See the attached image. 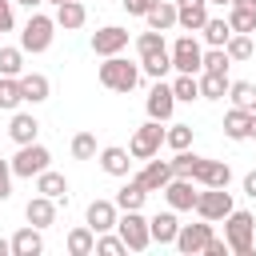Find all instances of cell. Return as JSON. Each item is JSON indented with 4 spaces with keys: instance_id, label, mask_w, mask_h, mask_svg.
Masks as SVG:
<instances>
[{
    "instance_id": "6da1fadb",
    "label": "cell",
    "mask_w": 256,
    "mask_h": 256,
    "mask_svg": "<svg viewBox=\"0 0 256 256\" xmlns=\"http://www.w3.org/2000/svg\"><path fill=\"white\" fill-rule=\"evenodd\" d=\"M256 216L252 212H240V208H232L228 216H224V240H228V248L236 252V256H252L256 252Z\"/></svg>"
},
{
    "instance_id": "7a4b0ae2",
    "label": "cell",
    "mask_w": 256,
    "mask_h": 256,
    "mask_svg": "<svg viewBox=\"0 0 256 256\" xmlns=\"http://www.w3.org/2000/svg\"><path fill=\"white\" fill-rule=\"evenodd\" d=\"M100 84L112 88V92H132V88L140 84V64H128L120 52H116V56H104V64H100Z\"/></svg>"
},
{
    "instance_id": "3957f363",
    "label": "cell",
    "mask_w": 256,
    "mask_h": 256,
    "mask_svg": "<svg viewBox=\"0 0 256 256\" xmlns=\"http://www.w3.org/2000/svg\"><path fill=\"white\" fill-rule=\"evenodd\" d=\"M52 36H56V16H44V12H32L24 32H20V48L24 52H48L52 48Z\"/></svg>"
},
{
    "instance_id": "277c9868",
    "label": "cell",
    "mask_w": 256,
    "mask_h": 256,
    "mask_svg": "<svg viewBox=\"0 0 256 256\" xmlns=\"http://www.w3.org/2000/svg\"><path fill=\"white\" fill-rule=\"evenodd\" d=\"M160 144H164V128H160V120H148V124H140L132 132L128 152H132V160H152L160 152Z\"/></svg>"
},
{
    "instance_id": "5b68a950",
    "label": "cell",
    "mask_w": 256,
    "mask_h": 256,
    "mask_svg": "<svg viewBox=\"0 0 256 256\" xmlns=\"http://www.w3.org/2000/svg\"><path fill=\"white\" fill-rule=\"evenodd\" d=\"M116 232L124 236L128 252H144V248L152 244V228H148V220L140 216V208H136V212H124V216L116 220Z\"/></svg>"
},
{
    "instance_id": "8992f818",
    "label": "cell",
    "mask_w": 256,
    "mask_h": 256,
    "mask_svg": "<svg viewBox=\"0 0 256 256\" xmlns=\"http://www.w3.org/2000/svg\"><path fill=\"white\" fill-rule=\"evenodd\" d=\"M48 160H52V152H48L44 144H36V140H32V144H20V152L12 156V172L32 180V176H40V172L48 168Z\"/></svg>"
},
{
    "instance_id": "52a82bcc",
    "label": "cell",
    "mask_w": 256,
    "mask_h": 256,
    "mask_svg": "<svg viewBox=\"0 0 256 256\" xmlns=\"http://www.w3.org/2000/svg\"><path fill=\"white\" fill-rule=\"evenodd\" d=\"M168 52H172V68H176V72L200 76V68H204V48L196 44V36H180Z\"/></svg>"
},
{
    "instance_id": "ba28073f",
    "label": "cell",
    "mask_w": 256,
    "mask_h": 256,
    "mask_svg": "<svg viewBox=\"0 0 256 256\" xmlns=\"http://www.w3.org/2000/svg\"><path fill=\"white\" fill-rule=\"evenodd\" d=\"M196 212H200V220H224L228 212H232V192L228 188H204L200 196H196Z\"/></svg>"
},
{
    "instance_id": "9c48e42d",
    "label": "cell",
    "mask_w": 256,
    "mask_h": 256,
    "mask_svg": "<svg viewBox=\"0 0 256 256\" xmlns=\"http://www.w3.org/2000/svg\"><path fill=\"white\" fill-rule=\"evenodd\" d=\"M228 180H232V168L224 164V160H196V168H192V184H200V188H228Z\"/></svg>"
},
{
    "instance_id": "30bf717a",
    "label": "cell",
    "mask_w": 256,
    "mask_h": 256,
    "mask_svg": "<svg viewBox=\"0 0 256 256\" xmlns=\"http://www.w3.org/2000/svg\"><path fill=\"white\" fill-rule=\"evenodd\" d=\"M144 108H148V120H172V108H176V92H172V84H164V80H156L152 84V92H148V100H144Z\"/></svg>"
},
{
    "instance_id": "8fae6325",
    "label": "cell",
    "mask_w": 256,
    "mask_h": 256,
    "mask_svg": "<svg viewBox=\"0 0 256 256\" xmlns=\"http://www.w3.org/2000/svg\"><path fill=\"white\" fill-rule=\"evenodd\" d=\"M196 188H192V176H172L164 184V200L176 208V212H196Z\"/></svg>"
},
{
    "instance_id": "7c38bea8",
    "label": "cell",
    "mask_w": 256,
    "mask_h": 256,
    "mask_svg": "<svg viewBox=\"0 0 256 256\" xmlns=\"http://www.w3.org/2000/svg\"><path fill=\"white\" fill-rule=\"evenodd\" d=\"M208 240H212V220H204V224H180V232H176V248H180L184 256L204 252Z\"/></svg>"
},
{
    "instance_id": "4fadbf2b",
    "label": "cell",
    "mask_w": 256,
    "mask_h": 256,
    "mask_svg": "<svg viewBox=\"0 0 256 256\" xmlns=\"http://www.w3.org/2000/svg\"><path fill=\"white\" fill-rule=\"evenodd\" d=\"M84 220H88V228L100 236V232H112V228H116L120 208H116V200H92L88 212H84Z\"/></svg>"
},
{
    "instance_id": "5bb4252c",
    "label": "cell",
    "mask_w": 256,
    "mask_h": 256,
    "mask_svg": "<svg viewBox=\"0 0 256 256\" xmlns=\"http://www.w3.org/2000/svg\"><path fill=\"white\" fill-rule=\"evenodd\" d=\"M124 48H128V28H120V24H108V28H100L92 36V52L96 56H116Z\"/></svg>"
},
{
    "instance_id": "9a60e30c",
    "label": "cell",
    "mask_w": 256,
    "mask_h": 256,
    "mask_svg": "<svg viewBox=\"0 0 256 256\" xmlns=\"http://www.w3.org/2000/svg\"><path fill=\"white\" fill-rule=\"evenodd\" d=\"M176 24L184 32H200L208 24V0H176Z\"/></svg>"
},
{
    "instance_id": "2e32d148",
    "label": "cell",
    "mask_w": 256,
    "mask_h": 256,
    "mask_svg": "<svg viewBox=\"0 0 256 256\" xmlns=\"http://www.w3.org/2000/svg\"><path fill=\"white\" fill-rule=\"evenodd\" d=\"M24 220H28V224H36V228H52V224H56V200H52V196H44V192H40V196H32V200L24 204Z\"/></svg>"
},
{
    "instance_id": "e0dca14e",
    "label": "cell",
    "mask_w": 256,
    "mask_h": 256,
    "mask_svg": "<svg viewBox=\"0 0 256 256\" xmlns=\"http://www.w3.org/2000/svg\"><path fill=\"white\" fill-rule=\"evenodd\" d=\"M136 180H140L148 192H164V184L172 180V160H148V164L136 172Z\"/></svg>"
},
{
    "instance_id": "ac0fdd59",
    "label": "cell",
    "mask_w": 256,
    "mask_h": 256,
    "mask_svg": "<svg viewBox=\"0 0 256 256\" xmlns=\"http://www.w3.org/2000/svg\"><path fill=\"white\" fill-rule=\"evenodd\" d=\"M100 168H104L108 176H128V168H132V152L108 144V148H100Z\"/></svg>"
},
{
    "instance_id": "d6986e66",
    "label": "cell",
    "mask_w": 256,
    "mask_h": 256,
    "mask_svg": "<svg viewBox=\"0 0 256 256\" xmlns=\"http://www.w3.org/2000/svg\"><path fill=\"white\" fill-rule=\"evenodd\" d=\"M148 228H152V240H156V244H176V232H180L176 208H172V212H156V216L148 220Z\"/></svg>"
},
{
    "instance_id": "ffe728a7",
    "label": "cell",
    "mask_w": 256,
    "mask_h": 256,
    "mask_svg": "<svg viewBox=\"0 0 256 256\" xmlns=\"http://www.w3.org/2000/svg\"><path fill=\"white\" fill-rule=\"evenodd\" d=\"M40 252H44V236L36 224H28L12 236V256H40Z\"/></svg>"
},
{
    "instance_id": "44dd1931",
    "label": "cell",
    "mask_w": 256,
    "mask_h": 256,
    "mask_svg": "<svg viewBox=\"0 0 256 256\" xmlns=\"http://www.w3.org/2000/svg\"><path fill=\"white\" fill-rule=\"evenodd\" d=\"M84 20H88V12H84L80 0H64V4H56V28L76 32V28H84Z\"/></svg>"
},
{
    "instance_id": "7402d4cb",
    "label": "cell",
    "mask_w": 256,
    "mask_h": 256,
    "mask_svg": "<svg viewBox=\"0 0 256 256\" xmlns=\"http://www.w3.org/2000/svg\"><path fill=\"white\" fill-rule=\"evenodd\" d=\"M20 92H24L28 104H44L48 92H52V84H48L44 72H24V76H20Z\"/></svg>"
},
{
    "instance_id": "603a6c76",
    "label": "cell",
    "mask_w": 256,
    "mask_h": 256,
    "mask_svg": "<svg viewBox=\"0 0 256 256\" xmlns=\"http://www.w3.org/2000/svg\"><path fill=\"white\" fill-rule=\"evenodd\" d=\"M248 124H252V112L248 108H228L224 112V136L228 140H248Z\"/></svg>"
},
{
    "instance_id": "cb8c5ba5",
    "label": "cell",
    "mask_w": 256,
    "mask_h": 256,
    "mask_svg": "<svg viewBox=\"0 0 256 256\" xmlns=\"http://www.w3.org/2000/svg\"><path fill=\"white\" fill-rule=\"evenodd\" d=\"M36 132H40V120H36L32 112H16V116H12V124H8V136H12L16 144H32V140H36Z\"/></svg>"
},
{
    "instance_id": "d4e9b609",
    "label": "cell",
    "mask_w": 256,
    "mask_h": 256,
    "mask_svg": "<svg viewBox=\"0 0 256 256\" xmlns=\"http://www.w3.org/2000/svg\"><path fill=\"white\" fill-rule=\"evenodd\" d=\"M144 196H148V188L132 176V180L116 192V208H120V212H136V208H144Z\"/></svg>"
},
{
    "instance_id": "484cf974",
    "label": "cell",
    "mask_w": 256,
    "mask_h": 256,
    "mask_svg": "<svg viewBox=\"0 0 256 256\" xmlns=\"http://www.w3.org/2000/svg\"><path fill=\"white\" fill-rule=\"evenodd\" d=\"M228 72H200V96L204 100H224L228 96Z\"/></svg>"
},
{
    "instance_id": "4316f807",
    "label": "cell",
    "mask_w": 256,
    "mask_h": 256,
    "mask_svg": "<svg viewBox=\"0 0 256 256\" xmlns=\"http://www.w3.org/2000/svg\"><path fill=\"white\" fill-rule=\"evenodd\" d=\"M36 192H44V196H52V200H68V180H64L60 172L44 168V172L36 176Z\"/></svg>"
},
{
    "instance_id": "83f0119b",
    "label": "cell",
    "mask_w": 256,
    "mask_h": 256,
    "mask_svg": "<svg viewBox=\"0 0 256 256\" xmlns=\"http://www.w3.org/2000/svg\"><path fill=\"white\" fill-rule=\"evenodd\" d=\"M148 28H156V32H168V28H176V0H160L148 16Z\"/></svg>"
},
{
    "instance_id": "f1b7e54d",
    "label": "cell",
    "mask_w": 256,
    "mask_h": 256,
    "mask_svg": "<svg viewBox=\"0 0 256 256\" xmlns=\"http://www.w3.org/2000/svg\"><path fill=\"white\" fill-rule=\"evenodd\" d=\"M168 68H172V52H168V48H160V52H152V56H140V72H148L152 80H164Z\"/></svg>"
},
{
    "instance_id": "f546056e",
    "label": "cell",
    "mask_w": 256,
    "mask_h": 256,
    "mask_svg": "<svg viewBox=\"0 0 256 256\" xmlns=\"http://www.w3.org/2000/svg\"><path fill=\"white\" fill-rule=\"evenodd\" d=\"M68 252L72 256H92L96 252V232L84 224V228H72L68 232Z\"/></svg>"
},
{
    "instance_id": "4dcf8cb0",
    "label": "cell",
    "mask_w": 256,
    "mask_h": 256,
    "mask_svg": "<svg viewBox=\"0 0 256 256\" xmlns=\"http://www.w3.org/2000/svg\"><path fill=\"white\" fill-rule=\"evenodd\" d=\"M228 96H232L236 108L256 112V84H252V80H232V84H228Z\"/></svg>"
},
{
    "instance_id": "1f68e13d",
    "label": "cell",
    "mask_w": 256,
    "mask_h": 256,
    "mask_svg": "<svg viewBox=\"0 0 256 256\" xmlns=\"http://www.w3.org/2000/svg\"><path fill=\"white\" fill-rule=\"evenodd\" d=\"M228 24H232V32H256V8L228 4Z\"/></svg>"
},
{
    "instance_id": "d6a6232c",
    "label": "cell",
    "mask_w": 256,
    "mask_h": 256,
    "mask_svg": "<svg viewBox=\"0 0 256 256\" xmlns=\"http://www.w3.org/2000/svg\"><path fill=\"white\" fill-rule=\"evenodd\" d=\"M24 104V92H20V76H0V108H20Z\"/></svg>"
},
{
    "instance_id": "836d02e7",
    "label": "cell",
    "mask_w": 256,
    "mask_h": 256,
    "mask_svg": "<svg viewBox=\"0 0 256 256\" xmlns=\"http://www.w3.org/2000/svg\"><path fill=\"white\" fill-rule=\"evenodd\" d=\"M172 92H176V100H200V76H192V72H180L176 80H172Z\"/></svg>"
},
{
    "instance_id": "e575fe53",
    "label": "cell",
    "mask_w": 256,
    "mask_h": 256,
    "mask_svg": "<svg viewBox=\"0 0 256 256\" xmlns=\"http://www.w3.org/2000/svg\"><path fill=\"white\" fill-rule=\"evenodd\" d=\"M200 32H204V40H208L212 48H224V44H228V36H232V24H228V20H212V16H208V24H204Z\"/></svg>"
},
{
    "instance_id": "d590c367",
    "label": "cell",
    "mask_w": 256,
    "mask_h": 256,
    "mask_svg": "<svg viewBox=\"0 0 256 256\" xmlns=\"http://www.w3.org/2000/svg\"><path fill=\"white\" fill-rule=\"evenodd\" d=\"M0 76H24V48H0Z\"/></svg>"
},
{
    "instance_id": "8d00e7d4",
    "label": "cell",
    "mask_w": 256,
    "mask_h": 256,
    "mask_svg": "<svg viewBox=\"0 0 256 256\" xmlns=\"http://www.w3.org/2000/svg\"><path fill=\"white\" fill-rule=\"evenodd\" d=\"M224 52H228V60H248L252 56V36L248 32H232L228 44H224Z\"/></svg>"
},
{
    "instance_id": "74e56055",
    "label": "cell",
    "mask_w": 256,
    "mask_h": 256,
    "mask_svg": "<svg viewBox=\"0 0 256 256\" xmlns=\"http://www.w3.org/2000/svg\"><path fill=\"white\" fill-rule=\"evenodd\" d=\"M160 48H168V44H164V32L148 28V32L136 36V52H140V56H152V52H160Z\"/></svg>"
},
{
    "instance_id": "f35d334b",
    "label": "cell",
    "mask_w": 256,
    "mask_h": 256,
    "mask_svg": "<svg viewBox=\"0 0 256 256\" xmlns=\"http://www.w3.org/2000/svg\"><path fill=\"white\" fill-rule=\"evenodd\" d=\"M164 144H168L172 152L188 148V144H192V124H172V128L164 132Z\"/></svg>"
},
{
    "instance_id": "ab89813d",
    "label": "cell",
    "mask_w": 256,
    "mask_h": 256,
    "mask_svg": "<svg viewBox=\"0 0 256 256\" xmlns=\"http://www.w3.org/2000/svg\"><path fill=\"white\" fill-rule=\"evenodd\" d=\"M72 156L76 160H92L96 156V136L92 132H76L72 136Z\"/></svg>"
},
{
    "instance_id": "60d3db41",
    "label": "cell",
    "mask_w": 256,
    "mask_h": 256,
    "mask_svg": "<svg viewBox=\"0 0 256 256\" xmlns=\"http://www.w3.org/2000/svg\"><path fill=\"white\" fill-rule=\"evenodd\" d=\"M96 252H100V256H120V252H128V244H124V236L100 232V236H96Z\"/></svg>"
},
{
    "instance_id": "b9f144b4",
    "label": "cell",
    "mask_w": 256,
    "mask_h": 256,
    "mask_svg": "<svg viewBox=\"0 0 256 256\" xmlns=\"http://www.w3.org/2000/svg\"><path fill=\"white\" fill-rule=\"evenodd\" d=\"M228 64H232V60H228V52H224V48H208V52H204V68H200V72H228Z\"/></svg>"
},
{
    "instance_id": "7bdbcfd3",
    "label": "cell",
    "mask_w": 256,
    "mask_h": 256,
    "mask_svg": "<svg viewBox=\"0 0 256 256\" xmlns=\"http://www.w3.org/2000/svg\"><path fill=\"white\" fill-rule=\"evenodd\" d=\"M196 160H200V156H192L188 148H180V152L172 156V176H192V168H196Z\"/></svg>"
},
{
    "instance_id": "ee69618b",
    "label": "cell",
    "mask_w": 256,
    "mask_h": 256,
    "mask_svg": "<svg viewBox=\"0 0 256 256\" xmlns=\"http://www.w3.org/2000/svg\"><path fill=\"white\" fill-rule=\"evenodd\" d=\"M12 160H0V200H8L12 196Z\"/></svg>"
},
{
    "instance_id": "f6af8a7d",
    "label": "cell",
    "mask_w": 256,
    "mask_h": 256,
    "mask_svg": "<svg viewBox=\"0 0 256 256\" xmlns=\"http://www.w3.org/2000/svg\"><path fill=\"white\" fill-rule=\"evenodd\" d=\"M160 0H124V8H128V16H148L152 8H156Z\"/></svg>"
},
{
    "instance_id": "bcb514c9",
    "label": "cell",
    "mask_w": 256,
    "mask_h": 256,
    "mask_svg": "<svg viewBox=\"0 0 256 256\" xmlns=\"http://www.w3.org/2000/svg\"><path fill=\"white\" fill-rule=\"evenodd\" d=\"M16 16H12V0H0V32H12Z\"/></svg>"
},
{
    "instance_id": "7dc6e473",
    "label": "cell",
    "mask_w": 256,
    "mask_h": 256,
    "mask_svg": "<svg viewBox=\"0 0 256 256\" xmlns=\"http://www.w3.org/2000/svg\"><path fill=\"white\" fill-rule=\"evenodd\" d=\"M204 252H208V256H224V252H232V248H228V240H220V236H212Z\"/></svg>"
},
{
    "instance_id": "c3c4849f",
    "label": "cell",
    "mask_w": 256,
    "mask_h": 256,
    "mask_svg": "<svg viewBox=\"0 0 256 256\" xmlns=\"http://www.w3.org/2000/svg\"><path fill=\"white\" fill-rule=\"evenodd\" d=\"M244 192L256 200V172H248V176H244Z\"/></svg>"
},
{
    "instance_id": "681fc988",
    "label": "cell",
    "mask_w": 256,
    "mask_h": 256,
    "mask_svg": "<svg viewBox=\"0 0 256 256\" xmlns=\"http://www.w3.org/2000/svg\"><path fill=\"white\" fill-rule=\"evenodd\" d=\"M0 256H12V240H4V236H0Z\"/></svg>"
},
{
    "instance_id": "f907efd6",
    "label": "cell",
    "mask_w": 256,
    "mask_h": 256,
    "mask_svg": "<svg viewBox=\"0 0 256 256\" xmlns=\"http://www.w3.org/2000/svg\"><path fill=\"white\" fill-rule=\"evenodd\" d=\"M16 4H24V8H28V12H36V8H40V4H44V0H16Z\"/></svg>"
},
{
    "instance_id": "816d5d0a",
    "label": "cell",
    "mask_w": 256,
    "mask_h": 256,
    "mask_svg": "<svg viewBox=\"0 0 256 256\" xmlns=\"http://www.w3.org/2000/svg\"><path fill=\"white\" fill-rule=\"evenodd\" d=\"M248 140H256V112H252V124H248Z\"/></svg>"
},
{
    "instance_id": "f5cc1de1",
    "label": "cell",
    "mask_w": 256,
    "mask_h": 256,
    "mask_svg": "<svg viewBox=\"0 0 256 256\" xmlns=\"http://www.w3.org/2000/svg\"><path fill=\"white\" fill-rule=\"evenodd\" d=\"M232 4H244V8H256V0H232Z\"/></svg>"
},
{
    "instance_id": "db71d44e",
    "label": "cell",
    "mask_w": 256,
    "mask_h": 256,
    "mask_svg": "<svg viewBox=\"0 0 256 256\" xmlns=\"http://www.w3.org/2000/svg\"><path fill=\"white\" fill-rule=\"evenodd\" d=\"M208 4H232V0H208Z\"/></svg>"
},
{
    "instance_id": "11a10c76",
    "label": "cell",
    "mask_w": 256,
    "mask_h": 256,
    "mask_svg": "<svg viewBox=\"0 0 256 256\" xmlns=\"http://www.w3.org/2000/svg\"><path fill=\"white\" fill-rule=\"evenodd\" d=\"M52 4H64V0H52Z\"/></svg>"
}]
</instances>
